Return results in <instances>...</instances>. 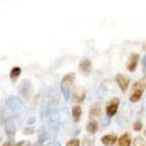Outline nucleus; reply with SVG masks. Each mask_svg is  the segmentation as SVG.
<instances>
[{"label": "nucleus", "mask_w": 146, "mask_h": 146, "mask_svg": "<svg viewBox=\"0 0 146 146\" xmlns=\"http://www.w3.org/2000/svg\"><path fill=\"white\" fill-rule=\"evenodd\" d=\"M82 117V107L79 105H76V106L72 107V118L74 123H78Z\"/></svg>", "instance_id": "9"}, {"label": "nucleus", "mask_w": 146, "mask_h": 146, "mask_svg": "<svg viewBox=\"0 0 146 146\" xmlns=\"http://www.w3.org/2000/svg\"><path fill=\"white\" fill-rule=\"evenodd\" d=\"M61 89H62L63 93H65V95H66V99H68V93H70V90H68L67 85H66V84H61Z\"/></svg>", "instance_id": "19"}, {"label": "nucleus", "mask_w": 146, "mask_h": 146, "mask_svg": "<svg viewBox=\"0 0 146 146\" xmlns=\"http://www.w3.org/2000/svg\"><path fill=\"white\" fill-rule=\"evenodd\" d=\"M143 48H144V49H145V50H146V43H145V44H144V46H143Z\"/></svg>", "instance_id": "24"}, {"label": "nucleus", "mask_w": 146, "mask_h": 146, "mask_svg": "<svg viewBox=\"0 0 146 146\" xmlns=\"http://www.w3.org/2000/svg\"><path fill=\"white\" fill-rule=\"evenodd\" d=\"M74 79H76V74H74V73H68V74H66V76L62 78L61 84L71 85V84L74 83Z\"/></svg>", "instance_id": "12"}, {"label": "nucleus", "mask_w": 146, "mask_h": 146, "mask_svg": "<svg viewBox=\"0 0 146 146\" xmlns=\"http://www.w3.org/2000/svg\"><path fill=\"white\" fill-rule=\"evenodd\" d=\"M86 131H88L89 134H94L96 133L98 129H99V123L95 121V119H90L88 123H86V127H85Z\"/></svg>", "instance_id": "8"}, {"label": "nucleus", "mask_w": 146, "mask_h": 146, "mask_svg": "<svg viewBox=\"0 0 146 146\" xmlns=\"http://www.w3.org/2000/svg\"><path fill=\"white\" fill-rule=\"evenodd\" d=\"M101 143L106 146H112L116 143H118V139L115 134H107V135H104L101 138Z\"/></svg>", "instance_id": "5"}, {"label": "nucleus", "mask_w": 146, "mask_h": 146, "mask_svg": "<svg viewBox=\"0 0 146 146\" xmlns=\"http://www.w3.org/2000/svg\"><path fill=\"white\" fill-rule=\"evenodd\" d=\"M139 60H140V55L139 54H136V52L130 54L129 57H128V60H127V63H125L127 70L129 72H134L136 70V67H138Z\"/></svg>", "instance_id": "2"}, {"label": "nucleus", "mask_w": 146, "mask_h": 146, "mask_svg": "<svg viewBox=\"0 0 146 146\" xmlns=\"http://www.w3.org/2000/svg\"><path fill=\"white\" fill-rule=\"evenodd\" d=\"M134 146H145V140L141 136H136L134 139Z\"/></svg>", "instance_id": "15"}, {"label": "nucleus", "mask_w": 146, "mask_h": 146, "mask_svg": "<svg viewBox=\"0 0 146 146\" xmlns=\"http://www.w3.org/2000/svg\"><path fill=\"white\" fill-rule=\"evenodd\" d=\"M145 88H146V80H145V79L138 80L136 83L133 84V90H134V89H144V90H145Z\"/></svg>", "instance_id": "14"}, {"label": "nucleus", "mask_w": 146, "mask_h": 146, "mask_svg": "<svg viewBox=\"0 0 146 146\" xmlns=\"http://www.w3.org/2000/svg\"><path fill=\"white\" fill-rule=\"evenodd\" d=\"M141 128H143V122L141 121H135L134 122V124H133V129L135 130V131H140L141 130Z\"/></svg>", "instance_id": "16"}, {"label": "nucleus", "mask_w": 146, "mask_h": 146, "mask_svg": "<svg viewBox=\"0 0 146 146\" xmlns=\"http://www.w3.org/2000/svg\"><path fill=\"white\" fill-rule=\"evenodd\" d=\"M79 145H80V143L78 139H71L70 141H67V144H66V146H79Z\"/></svg>", "instance_id": "17"}, {"label": "nucleus", "mask_w": 146, "mask_h": 146, "mask_svg": "<svg viewBox=\"0 0 146 146\" xmlns=\"http://www.w3.org/2000/svg\"><path fill=\"white\" fill-rule=\"evenodd\" d=\"M15 146H31V143L28 140H23V141H18Z\"/></svg>", "instance_id": "18"}, {"label": "nucleus", "mask_w": 146, "mask_h": 146, "mask_svg": "<svg viewBox=\"0 0 146 146\" xmlns=\"http://www.w3.org/2000/svg\"><path fill=\"white\" fill-rule=\"evenodd\" d=\"M79 71L83 72L84 74H89L91 71V61L89 58H84L79 62Z\"/></svg>", "instance_id": "6"}, {"label": "nucleus", "mask_w": 146, "mask_h": 146, "mask_svg": "<svg viewBox=\"0 0 146 146\" xmlns=\"http://www.w3.org/2000/svg\"><path fill=\"white\" fill-rule=\"evenodd\" d=\"M33 131H34V129H33V128H26V129H25V131H23V133L25 134H32V133H33Z\"/></svg>", "instance_id": "21"}, {"label": "nucleus", "mask_w": 146, "mask_h": 146, "mask_svg": "<svg viewBox=\"0 0 146 146\" xmlns=\"http://www.w3.org/2000/svg\"><path fill=\"white\" fill-rule=\"evenodd\" d=\"M116 83L119 86V89L122 91H127V89L129 88V84H130V79L129 77H127L124 74H117L116 76Z\"/></svg>", "instance_id": "3"}, {"label": "nucleus", "mask_w": 146, "mask_h": 146, "mask_svg": "<svg viewBox=\"0 0 146 146\" xmlns=\"http://www.w3.org/2000/svg\"><path fill=\"white\" fill-rule=\"evenodd\" d=\"M1 146H12V145H11L10 143H5V144H3Z\"/></svg>", "instance_id": "23"}, {"label": "nucleus", "mask_w": 146, "mask_h": 146, "mask_svg": "<svg viewBox=\"0 0 146 146\" xmlns=\"http://www.w3.org/2000/svg\"><path fill=\"white\" fill-rule=\"evenodd\" d=\"M100 112H101V110H100L99 105L98 104L93 105V106L90 107V110H89V117H90V119H94L95 117L100 116Z\"/></svg>", "instance_id": "11"}, {"label": "nucleus", "mask_w": 146, "mask_h": 146, "mask_svg": "<svg viewBox=\"0 0 146 146\" xmlns=\"http://www.w3.org/2000/svg\"><path fill=\"white\" fill-rule=\"evenodd\" d=\"M118 106H119V99L118 98L111 99L106 105V115L108 117H113L118 111Z\"/></svg>", "instance_id": "1"}, {"label": "nucleus", "mask_w": 146, "mask_h": 146, "mask_svg": "<svg viewBox=\"0 0 146 146\" xmlns=\"http://www.w3.org/2000/svg\"><path fill=\"white\" fill-rule=\"evenodd\" d=\"M21 72H22V70H21V67H18V66L11 68V71H10V79L12 82H15L18 78V77H20Z\"/></svg>", "instance_id": "13"}, {"label": "nucleus", "mask_w": 146, "mask_h": 146, "mask_svg": "<svg viewBox=\"0 0 146 146\" xmlns=\"http://www.w3.org/2000/svg\"><path fill=\"white\" fill-rule=\"evenodd\" d=\"M141 66H143V72H144V74L146 76V55L143 57V61H141Z\"/></svg>", "instance_id": "20"}, {"label": "nucleus", "mask_w": 146, "mask_h": 146, "mask_svg": "<svg viewBox=\"0 0 146 146\" xmlns=\"http://www.w3.org/2000/svg\"><path fill=\"white\" fill-rule=\"evenodd\" d=\"M118 145L119 146H130L131 145V138L129 133H124L118 139Z\"/></svg>", "instance_id": "7"}, {"label": "nucleus", "mask_w": 146, "mask_h": 146, "mask_svg": "<svg viewBox=\"0 0 146 146\" xmlns=\"http://www.w3.org/2000/svg\"><path fill=\"white\" fill-rule=\"evenodd\" d=\"M144 134H145V135H146V129H145V131H144Z\"/></svg>", "instance_id": "25"}, {"label": "nucleus", "mask_w": 146, "mask_h": 146, "mask_svg": "<svg viewBox=\"0 0 146 146\" xmlns=\"http://www.w3.org/2000/svg\"><path fill=\"white\" fill-rule=\"evenodd\" d=\"M72 99L74 102H83V100L85 99V91L82 88H74L72 93Z\"/></svg>", "instance_id": "4"}, {"label": "nucleus", "mask_w": 146, "mask_h": 146, "mask_svg": "<svg viewBox=\"0 0 146 146\" xmlns=\"http://www.w3.org/2000/svg\"><path fill=\"white\" fill-rule=\"evenodd\" d=\"M143 94H144V89H134L133 90V93H131L130 95V102H136V101H139V100L141 99V96H143Z\"/></svg>", "instance_id": "10"}, {"label": "nucleus", "mask_w": 146, "mask_h": 146, "mask_svg": "<svg viewBox=\"0 0 146 146\" xmlns=\"http://www.w3.org/2000/svg\"><path fill=\"white\" fill-rule=\"evenodd\" d=\"M33 146H44V145H43L42 141H39V140H38V141H36V143H35Z\"/></svg>", "instance_id": "22"}]
</instances>
